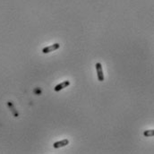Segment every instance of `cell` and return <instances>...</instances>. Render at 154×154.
Masks as SVG:
<instances>
[{"mask_svg":"<svg viewBox=\"0 0 154 154\" xmlns=\"http://www.w3.org/2000/svg\"><path fill=\"white\" fill-rule=\"evenodd\" d=\"M143 135L146 137H151L154 135V130H147L143 132Z\"/></svg>","mask_w":154,"mask_h":154,"instance_id":"8992f818","label":"cell"},{"mask_svg":"<svg viewBox=\"0 0 154 154\" xmlns=\"http://www.w3.org/2000/svg\"><path fill=\"white\" fill-rule=\"evenodd\" d=\"M96 67V71H97V75H98V80L100 82H103L104 81V74L103 71H102V65L100 63H97L95 65Z\"/></svg>","mask_w":154,"mask_h":154,"instance_id":"7a4b0ae2","label":"cell"},{"mask_svg":"<svg viewBox=\"0 0 154 154\" xmlns=\"http://www.w3.org/2000/svg\"><path fill=\"white\" fill-rule=\"evenodd\" d=\"M68 143H69V141L67 140V139H64V140H62V141L56 142V143L53 144V147H54L55 149L62 148V147H65V146H67Z\"/></svg>","mask_w":154,"mask_h":154,"instance_id":"277c9868","label":"cell"},{"mask_svg":"<svg viewBox=\"0 0 154 154\" xmlns=\"http://www.w3.org/2000/svg\"><path fill=\"white\" fill-rule=\"evenodd\" d=\"M70 85V82L69 81H65V82L57 84L55 88H54V91H60L61 90L65 89V88H67Z\"/></svg>","mask_w":154,"mask_h":154,"instance_id":"3957f363","label":"cell"},{"mask_svg":"<svg viewBox=\"0 0 154 154\" xmlns=\"http://www.w3.org/2000/svg\"><path fill=\"white\" fill-rule=\"evenodd\" d=\"M59 48H60V44L59 43H55V44H53V45H50L48 47L44 48L42 49V52L44 54H48V53H50V52H53V51L58 49Z\"/></svg>","mask_w":154,"mask_h":154,"instance_id":"6da1fadb","label":"cell"},{"mask_svg":"<svg viewBox=\"0 0 154 154\" xmlns=\"http://www.w3.org/2000/svg\"><path fill=\"white\" fill-rule=\"evenodd\" d=\"M7 106L9 107V108H10V110L12 111V113H13V115L15 116V117H18L19 116V113H18V111L15 109V108H14V106L13 105V103L11 101H8L7 102Z\"/></svg>","mask_w":154,"mask_h":154,"instance_id":"5b68a950","label":"cell"}]
</instances>
